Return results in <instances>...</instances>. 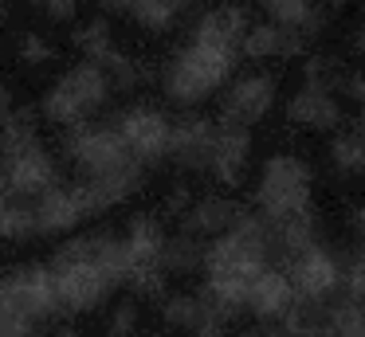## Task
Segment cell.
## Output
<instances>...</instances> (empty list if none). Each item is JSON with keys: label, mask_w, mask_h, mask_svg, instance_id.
<instances>
[{"label": "cell", "mask_w": 365, "mask_h": 337, "mask_svg": "<svg viewBox=\"0 0 365 337\" xmlns=\"http://www.w3.org/2000/svg\"><path fill=\"white\" fill-rule=\"evenodd\" d=\"M56 298L63 313H91L106 302L118 286L130 282V255L122 235L114 232H91L67 239L48 259Z\"/></svg>", "instance_id": "obj_1"}, {"label": "cell", "mask_w": 365, "mask_h": 337, "mask_svg": "<svg viewBox=\"0 0 365 337\" xmlns=\"http://www.w3.org/2000/svg\"><path fill=\"white\" fill-rule=\"evenodd\" d=\"M63 318L48 263H24L0 274V337H40Z\"/></svg>", "instance_id": "obj_2"}, {"label": "cell", "mask_w": 365, "mask_h": 337, "mask_svg": "<svg viewBox=\"0 0 365 337\" xmlns=\"http://www.w3.org/2000/svg\"><path fill=\"white\" fill-rule=\"evenodd\" d=\"M236 59H240V51L189 39V43L177 47V55L161 67V90H165V98L177 102V106H200L208 94H216L232 78Z\"/></svg>", "instance_id": "obj_3"}, {"label": "cell", "mask_w": 365, "mask_h": 337, "mask_svg": "<svg viewBox=\"0 0 365 337\" xmlns=\"http://www.w3.org/2000/svg\"><path fill=\"white\" fill-rule=\"evenodd\" d=\"M314 196V172L299 153H275L263 161L259 180H255V216L267 224H283L310 208Z\"/></svg>", "instance_id": "obj_4"}, {"label": "cell", "mask_w": 365, "mask_h": 337, "mask_svg": "<svg viewBox=\"0 0 365 337\" xmlns=\"http://www.w3.org/2000/svg\"><path fill=\"white\" fill-rule=\"evenodd\" d=\"M110 94H114V86L106 78V71L98 63L83 59L48 86V94L40 102V114L51 125H59V130H75V125L91 122L95 110H103Z\"/></svg>", "instance_id": "obj_5"}, {"label": "cell", "mask_w": 365, "mask_h": 337, "mask_svg": "<svg viewBox=\"0 0 365 337\" xmlns=\"http://www.w3.org/2000/svg\"><path fill=\"white\" fill-rule=\"evenodd\" d=\"M63 153L83 180L110 177V172H122L130 165H142V161H134V153L126 149V141L114 130V122H83L75 130H67Z\"/></svg>", "instance_id": "obj_6"}, {"label": "cell", "mask_w": 365, "mask_h": 337, "mask_svg": "<svg viewBox=\"0 0 365 337\" xmlns=\"http://www.w3.org/2000/svg\"><path fill=\"white\" fill-rule=\"evenodd\" d=\"M275 266H283V271H287V279H291L299 302L326 306V302H334V298L341 294L346 263H341L326 243H314V247L299 251V255L283 259V263H275Z\"/></svg>", "instance_id": "obj_7"}, {"label": "cell", "mask_w": 365, "mask_h": 337, "mask_svg": "<svg viewBox=\"0 0 365 337\" xmlns=\"http://www.w3.org/2000/svg\"><path fill=\"white\" fill-rule=\"evenodd\" d=\"M279 94V78L267 71H252V75H240L228 83V90L220 94V114L216 122L232 125V130H252L255 122L271 114Z\"/></svg>", "instance_id": "obj_8"}, {"label": "cell", "mask_w": 365, "mask_h": 337, "mask_svg": "<svg viewBox=\"0 0 365 337\" xmlns=\"http://www.w3.org/2000/svg\"><path fill=\"white\" fill-rule=\"evenodd\" d=\"M110 122H114V130L122 133L126 149L134 153V161H142L145 169L169 157L173 122H169V118L161 114L158 106H145V102H138V106H126L122 114H114Z\"/></svg>", "instance_id": "obj_9"}, {"label": "cell", "mask_w": 365, "mask_h": 337, "mask_svg": "<svg viewBox=\"0 0 365 337\" xmlns=\"http://www.w3.org/2000/svg\"><path fill=\"white\" fill-rule=\"evenodd\" d=\"M161 318L169 329H181L189 337H228L232 318L224 310H216L205 294H189V290H177V294L161 298Z\"/></svg>", "instance_id": "obj_10"}, {"label": "cell", "mask_w": 365, "mask_h": 337, "mask_svg": "<svg viewBox=\"0 0 365 337\" xmlns=\"http://www.w3.org/2000/svg\"><path fill=\"white\" fill-rule=\"evenodd\" d=\"M216 133L220 125L205 114H181L173 122V141H169V157L173 165L189 172H208L212 165V149H216Z\"/></svg>", "instance_id": "obj_11"}, {"label": "cell", "mask_w": 365, "mask_h": 337, "mask_svg": "<svg viewBox=\"0 0 365 337\" xmlns=\"http://www.w3.org/2000/svg\"><path fill=\"white\" fill-rule=\"evenodd\" d=\"M244 216H247V208L240 200H232V196H224V192H208V196H197V200L189 204V212L181 216V232L212 243V239H220L224 232H232Z\"/></svg>", "instance_id": "obj_12"}, {"label": "cell", "mask_w": 365, "mask_h": 337, "mask_svg": "<svg viewBox=\"0 0 365 337\" xmlns=\"http://www.w3.org/2000/svg\"><path fill=\"white\" fill-rule=\"evenodd\" d=\"M294 302H299V294H294L287 271L271 263L267 271L252 282V290H247V310L244 313H252L259 326H279V321L294 310Z\"/></svg>", "instance_id": "obj_13"}, {"label": "cell", "mask_w": 365, "mask_h": 337, "mask_svg": "<svg viewBox=\"0 0 365 337\" xmlns=\"http://www.w3.org/2000/svg\"><path fill=\"white\" fill-rule=\"evenodd\" d=\"M165 227H161L158 216H150V212H142V216H134L126 224V232H122V243H126V255H130V279L134 274H145V271H161V251H165ZM165 274V271H161ZM130 286V282H126Z\"/></svg>", "instance_id": "obj_14"}, {"label": "cell", "mask_w": 365, "mask_h": 337, "mask_svg": "<svg viewBox=\"0 0 365 337\" xmlns=\"http://www.w3.org/2000/svg\"><path fill=\"white\" fill-rule=\"evenodd\" d=\"M287 118L302 130H338L341 125V94L326 90V86L302 83L287 102Z\"/></svg>", "instance_id": "obj_15"}, {"label": "cell", "mask_w": 365, "mask_h": 337, "mask_svg": "<svg viewBox=\"0 0 365 337\" xmlns=\"http://www.w3.org/2000/svg\"><path fill=\"white\" fill-rule=\"evenodd\" d=\"M302 51H307V36L275 20L252 24L244 36V47H240V55H247V59H294Z\"/></svg>", "instance_id": "obj_16"}, {"label": "cell", "mask_w": 365, "mask_h": 337, "mask_svg": "<svg viewBox=\"0 0 365 337\" xmlns=\"http://www.w3.org/2000/svg\"><path fill=\"white\" fill-rule=\"evenodd\" d=\"M247 28H252L247 8H240V4H216V8H208V12L197 20L192 39L212 43V47H228V51H240V47H244Z\"/></svg>", "instance_id": "obj_17"}, {"label": "cell", "mask_w": 365, "mask_h": 337, "mask_svg": "<svg viewBox=\"0 0 365 337\" xmlns=\"http://www.w3.org/2000/svg\"><path fill=\"white\" fill-rule=\"evenodd\" d=\"M216 125H220V122H216ZM247 161H252V130H232V125H220L208 172H212L224 188H236L240 180H244Z\"/></svg>", "instance_id": "obj_18"}, {"label": "cell", "mask_w": 365, "mask_h": 337, "mask_svg": "<svg viewBox=\"0 0 365 337\" xmlns=\"http://www.w3.org/2000/svg\"><path fill=\"white\" fill-rule=\"evenodd\" d=\"M83 219L87 216H83L71 185H59V188H51V192H43L40 200H36V224H40V235H63V232H71V227H79Z\"/></svg>", "instance_id": "obj_19"}, {"label": "cell", "mask_w": 365, "mask_h": 337, "mask_svg": "<svg viewBox=\"0 0 365 337\" xmlns=\"http://www.w3.org/2000/svg\"><path fill=\"white\" fill-rule=\"evenodd\" d=\"M330 161L346 177H365V118L341 125L330 141Z\"/></svg>", "instance_id": "obj_20"}, {"label": "cell", "mask_w": 365, "mask_h": 337, "mask_svg": "<svg viewBox=\"0 0 365 337\" xmlns=\"http://www.w3.org/2000/svg\"><path fill=\"white\" fill-rule=\"evenodd\" d=\"M205 255H208V243L197 239V235H169L165 239V251H161V271L169 274H197L205 271Z\"/></svg>", "instance_id": "obj_21"}, {"label": "cell", "mask_w": 365, "mask_h": 337, "mask_svg": "<svg viewBox=\"0 0 365 337\" xmlns=\"http://www.w3.org/2000/svg\"><path fill=\"white\" fill-rule=\"evenodd\" d=\"M263 8H267V16L275 24H287V28H299L302 36H314L318 28H322V12H318L314 0H259Z\"/></svg>", "instance_id": "obj_22"}, {"label": "cell", "mask_w": 365, "mask_h": 337, "mask_svg": "<svg viewBox=\"0 0 365 337\" xmlns=\"http://www.w3.org/2000/svg\"><path fill=\"white\" fill-rule=\"evenodd\" d=\"M40 235V224H36V200H9L0 204V239H12V243H24Z\"/></svg>", "instance_id": "obj_23"}, {"label": "cell", "mask_w": 365, "mask_h": 337, "mask_svg": "<svg viewBox=\"0 0 365 337\" xmlns=\"http://www.w3.org/2000/svg\"><path fill=\"white\" fill-rule=\"evenodd\" d=\"M322 337H365V306L349 302V298H334V302H326Z\"/></svg>", "instance_id": "obj_24"}, {"label": "cell", "mask_w": 365, "mask_h": 337, "mask_svg": "<svg viewBox=\"0 0 365 337\" xmlns=\"http://www.w3.org/2000/svg\"><path fill=\"white\" fill-rule=\"evenodd\" d=\"M185 8H189L185 0H134L130 20H134L138 28H145V31H169Z\"/></svg>", "instance_id": "obj_25"}, {"label": "cell", "mask_w": 365, "mask_h": 337, "mask_svg": "<svg viewBox=\"0 0 365 337\" xmlns=\"http://www.w3.org/2000/svg\"><path fill=\"white\" fill-rule=\"evenodd\" d=\"M75 47L83 51V59H91V63H103L106 55L114 51V36H110V24L98 16V20H87V24H79L75 28Z\"/></svg>", "instance_id": "obj_26"}, {"label": "cell", "mask_w": 365, "mask_h": 337, "mask_svg": "<svg viewBox=\"0 0 365 337\" xmlns=\"http://www.w3.org/2000/svg\"><path fill=\"white\" fill-rule=\"evenodd\" d=\"M346 78H349V67L341 59H334V55H310L307 67H302V83L326 86V90H334V94H341Z\"/></svg>", "instance_id": "obj_27"}, {"label": "cell", "mask_w": 365, "mask_h": 337, "mask_svg": "<svg viewBox=\"0 0 365 337\" xmlns=\"http://www.w3.org/2000/svg\"><path fill=\"white\" fill-rule=\"evenodd\" d=\"M98 67L106 71V78H110V86L114 90H134L138 83H145L150 78V71H145V63H138V59H130V55H122L118 47H114L110 55H106Z\"/></svg>", "instance_id": "obj_28"}, {"label": "cell", "mask_w": 365, "mask_h": 337, "mask_svg": "<svg viewBox=\"0 0 365 337\" xmlns=\"http://www.w3.org/2000/svg\"><path fill=\"white\" fill-rule=\"evenodd\" d=\"M138 326H142L138 302H118L106 318V337H138Z\"/></svg>", "instance_id": "obj_29"}, {"label": "cell", "mask_w": 365, "mask_h": 337, "mask_svg": "<svg viewBox=\"0 0 365 337\" xmlns=\"http://www.w3.org/2000/svg\"><path fill=\"white\" fill-rule=\"evenodd\" d=\"M341 298L365 306V247L354 251V259H346V279H341Z\"/></svg>", "instance_id": "obj_30"}, {"label": "cell", "mask_w": 365, "mask_h": 337, "mask_svg": "<svg viewBox=\"0 0 365 337\" xmlns=\"http://www.w3.org/2000/svg\"><path fill=\"white\" fill-rule=\"evenodd\" d=\"M16 55H20V63H28V67H43V63L56 59V47H51L43 36H36V31H24Z\"/></svg>", "instance_id": "obj_31"}, {"label": "cell", "mask_w": 365, "mask_h": 337, "mask_svg": "<svg viewBox=\"0 0 365 337\" xmlns=\"http://www.w3.org/2000/svg\"><path fill=\"white\" fill-rule=\"evenodd\" d=\"M36 8H43V12L51 16V20H71L75 8H79V0H32Z\"/></svg>", "instance_id": "obj_32"}, {"label": "cell", "mask_w": 365, "mask_h": 337, "mask_svg": "<svg viewBox=\"0 0 365 337\" xmlns=\"http://www.w3.org/2000/svg\"><path fill=\"white\" fill-rule=\"evenodd\" d=\"M346 224H349V232H354L357 247H365V204H354V208H349Z\"/></svg>", "instance_id": "obj_33"}, {"label": "cell", "mask_w": 365, "mask_h": 337, "mask_svg": "<svg viewBox=\"0 0 365 337\" xmlns=\"http://www.w3.org/2000/svg\"><path fill=\"white\" fill-rule=\"evenodd\" d=\"M16 114V102H12V90L4 83H0V125L9 122V118Z\"/></svg>", "instance_id": "obj_34"}, {"label": "cell", "mask_w": 365, "mask_h": 337, "mask_svg": "<svg viewBox=\"0 0 365 337\" xmlns=\"http://www.w3.org/2000/svg\"><path fill=\"white\" fill-rule=\"evenodd\" d=\"M228 337H283L279 326H255V329H240V333H228Z\"/></svg>", "instance_id": "obj_35"}, {"label": "cell", "mask_w": 365, "mask_h": 337, "mask_svg": "<svg viewBox=\"0 0 365 337\" xmlns=\"http://www.w3.org/2000/svg\"><path fill=\"white\" fill-rule=\"evenodd\" d=\"M103 4V12H114V16H130V8H134V0H98Z\"/></svg>", "instance_id": "obj_36"}, {"label": "cell", "mask_w": 365, "mask_h": 337, "mask_svg": "<svg viewBox=\"0 0 365 337\" xmlns=\"http://www.w3.org/2000/svg\"><path fill=\"white\" fill-rule=\"evenodd\" d=\"M354 51H357V55H361V59H365V24H361V28L354 31Z\"/></svg>", "instance_id": "obj_37"}, {"label": "cell", "mask_w": 365, "mask_h": 337, "mask_svg": "<svg viewBox=\"0 0 365 337\" xmlns=\"http://www.w3.org/2000/svg\"><path fill=\"white\" fill-rule=\"evenodd\" d=\"M51 337H83V333H79V329H75V326H59V329H56V333H51Z\"/></svg>", "instance_id": "obj_38"}, {"label": "cell", "mask_w": 365, "mask_h": 337, "mask_svg": "<svg viewBox=\"0 0 365 337\" xmlns=\"http://www.w3.org/2000/svg\"><path fill=\"white\" fill-rule=\"evenodd\" d=\"M326 4H330V8H341V4H346V0H326Z\"/></svg>", "instance_id": "obj_39"}, {"label": "cell", "mask_w": 365, "mask_h": 337, "mask_svg": "<svg viewBox=\"0 0 365 337\" xmlns=\"http://www.w3.org/2000/svg\"><path fill=\"white\" fill-rule=\"evenodd\" d=\"M0 204H4V177H0Z\"/></svg>", "instance_id": "obj_40"}, {"label": "cell", "mask_w": 365, "mask_h": 337, "mask_svg": "<svg viewBox=\"0 0 365 337\" xmlns=\"http://www.w3.org/2000/svg\"><path fill=\"white\" fill-rule=\"evenodd\" d=\"M0 24H4V8H0Z\"/></svg>", "instance_id": "obj_41"}, {"label": "cell", "mask_w": 365, "mask_h": 337, "mask_svg": "<svg viewBox=\"0 0 365 337\" xmlns=\"http://www.w3.org/2000/svg\"><path fill=\"white\" fill-rule=\"evenodd\" d=\"M153 337H165V333H153Z\"/></svg>", "instance_id": "obj_42"}, {"label": "cell", "mask_w": 365, "mask_h": 337, "mask_svg": "<svg viewBox=\"0 0 365 337\" xmlns=\"http://www.w3.org/2000/svg\"><path fill=\"white\" fill-rule=\"evenodd\" d=\"M189 4H192V0H189Z\"/></svg>", "instance_id": "obj_43"}]
</instances>
